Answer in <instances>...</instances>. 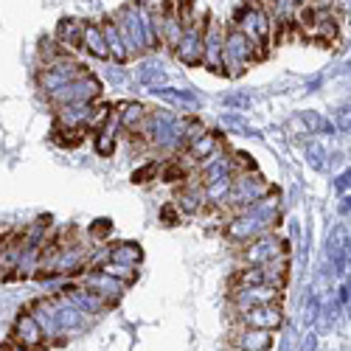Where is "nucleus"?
Segmentation results:
<instances>
[{
    "mask_svg": "<svg viewBox=\"0 0 351 351\" xmlns=\"http://www.w3.org/2000/svg\"><path fill=\"white\" fill-rule=\"evenodd\" d=\"M6 351H12V348H6Z\"/></svg>",
    "mask_w": 351,
    "mask_h": 351,
    "instance_id": "bb28decb",
    "label": "nucleus"
},
{
    "mask_svg": "<svg viewBox=\"0 0 351 351\" xmlns=\"http://www.w3.org/2000/svg\"><path fill=\"white\" fill-rule=\"evenodd\" d=\"M82 48L90 56H96V60H110V48H107V40H104V32H101L99 23H84Z\"/></svg>",
    "mask_w": 351,
    "mask_h": 351,
    "instance_id": "f8f14e48",
    "label": "nucleus"
},
{
    "mask_svg": "<svg viewBox=\"0 0 351 351\" xmlns=\"http://www.w3.org/2000/svg\"><path fill=\"white\" fill-rule=\"evenodd\" d=\"M141 258V247L138 245H115L110 250V261H119V265H135V261Z\"/></svg>",
    "mask_w": 351,
    "mask_h": 351,
    "instance_id": "a211bd4d",
    "label": "nucleus"
},
{
    "mask_svg": "<svg viewBox=\"0 0 351 351\" xmlns=\"http://www.w3.org/2000/svg\"><path fill=\"white\" fill-rule=\"evenodd\" d=\"M219 152V135L217 132H202L197 141H191L189 146H186V158L189 160H194V163H206V160H211L214 155Z\"/></svg>",
    "mask_w": 351,
    "mask_h": 351,
    "instance_id": "ddd939ff",
    "label": "nucleus"
},
{
    "mask_svg": "<svg viewBox=\"0 0 351 351\" xmlns=\"http://www.w3.org/2000/svg\"><path fill=\"white\" fill-rule=\"evenodd\" d=\"M292 3H295V9H298V6H306L309 0H292Z\"/></svg>",
    "mask_w": 351,
    "mask_h": 351,
    "instance_id": "393cba45",
    "label": "nucleus"
},
{
    "mask_svg": "<svg viewBox=\"0 0 351 351\" xmlns=\"http://www.w3.org/2000/svg\"><path fill=\"white\" fill-rule=\"evenodd\" d=\"M206 25L208 23H199V20H191L186 25V32H183L178 48H174V53H178V60L183 65H202V53H206V45H202V37H206Z\"/></svg>",
    "mask_w": 351,
    "mask_h": 351,
    "instance_id": "0eeeda50",
    "label": "nucleus"
},
{
    "mask_svg": "<svg viewBox=\"0 0 351 351\" xmlns=\"http://www.w3.org/2000/svg\"><path fill=\"white\" fill-rule=\"evenodd\" d=\"M53 141L60 143V146H79L84 141V130H71V127H56L53 130Z\"/></svg>",
    "mask_w": 351,
    "mask_h": 351,
    "instance_id": "6ab92c4d",
    "label": "nucleus"
},
{
    "mask_svg": "<svg viewBox=\"0 0 351 351\" xmlns=\"http://www.w3.org/2000/svg\"><path fill=\"white\" fill-rule=\"evenodd\" d=\"M206 186L202 183H191V186H183L180 194H178V211H186V214H197L199 208H206Z\"/></svg>",
    "mask_w": 351,
    "mask_h": 351,
    "instance_id": "4468645a",
    "label": "nucleus"
},
{
    "mask_svg": "<svg viewBox=\"0 0 351 351\" xmlns=\"http://www.w3.org/2000/svg\"><path fill=\"white\" fill-rule=\"evenodd\" d=\"M281 287L276 284H250L242 289H230V306L233 312H242L247 306H258V304H281Z\"/></svg>",
    "mask_w": 351,
    "mask_h": 351,
    "instance_id": "39448f33",
    "label": "nucleus"
},
{
    "mask_svg": "<svg viewBox=\"0 0 351 351\" xmlns=\"http://www.w3.org/2000/svg\"><path fill=\"white\" fill-rule=\"evenodd\" d=\"M278 256H287L284 242L270 237V233H267V237H258L256 242H250L245 247V261H247V265H267V261H273Z\"/></svg>",
    "mask_w": 351,
    "mask_h": 351,
    "instance_id": "9d476101",
    "label": "nucleus"
},
{
    "mask_svg": "<svg viewBox=\"0 0 351 351\" xmlns=\"http://www.w3.org/2000/svg\"><path fill=\"white\" fill-rule=\"evenodd\" d=\"M99 96H101L99 79L90 76V73H84V76L73 79L71 84L60 87V90L48 93V101H51L53 107H65V104H93Z\"/></svg>",
    "mask_w": 351,
    "mask_h": 351,
    "instance_id": "7ed1b4c3",
    "label": "nucleus"
},
{
    "mask_svg": "<svg viewBox=\"0 0 351 351\" xmlns=\"http://www.w3.org/2000/svg\"><path fill=\"white\" fill-rule=\"evenodd\" d=\"M186 178H189V171L180 160H171L169 166L160 169V180H166V183H178V180H186Z\"/></svg>",
    "mask_w": 351,
    "mask_h": 351,
    "instance_id": "412c9836",
    "label": "nucleus"
},
{
    "mask_svg": "<svg viewBox=\"0 0 351 351\" xmlns=\"http://www.w3.org/2000/svg\"><path fill=\"white\" fill-rule=\"evenodd\" d=\"M107 276H112V278H119V281H124V284H132L135 281V270H132V265H119V261H107V265L101 267Z\"/></svg>",
    "mask_w": 351,
    "mask_h": 351,
    "instance_id": "aec40b11",
    "label": "nucleus"
},
{
    "mask_svg": "<svg viewBox=\"0 0 351 351\" xmlns=\"http://www.w3.org/2000/svg\"><path fill=\"white\" fill-rule=\"evenodd\" d=\"M228 340H230V346L237 348V351H267L273 346V332L237 324Z\"/></svg>",
    "mask_w": 351,
    "mask_h": 351,
    "instance_id": "6e6552de",
    "label": "nucleus"
},
{
    "mask_svg": "<svg viewBox=\"0 0 351 351\" xmlns=\"http://www.w3.org/2000/svg\"><path fill=\"white\" fill-rule=\"evenodd\" d=\"M12 351H40V348H25V346H17V343H14Z\"/></svg>",
    "mask_w": 351,
    "mask_h": 351,
    "instance_id": "b1692460",
    "label": "nucleus"
},
{
    "mask_svg": "<svg viewBox=\"0 0 351 351\" xmlns=\"http://www.w3.org/2000/svg\"><path fill=\"white\" fill-rule=\"evenodd\" d=\"M160 217H163V222H174V208H171V206H166Z\"/></svg>",
    "mask_w": 351,
    "mask_h": 351,
    "instance_id": "5701e85b",
    "label": "nucleus"
},
{
    "mask_svg": "<svg viewBox=\"0 0 351 351\" xmlns=\"http://www.w3.org/2000/svg\"><path fill=\"white\" fill-rule=\"evenodd\" d=\"M230 25L242 28L250 40H256L261 48H267V45H273V28L278 25V20L273 17V12L265 3H245L237 9Z\"/></svg>",
    "mask_w": 351,
    "mask_h": 351,
    "instance_id": "f257e3e1",
    "label": "nucleus"
},
{
    "mask_svg": "<svg viewBox=\"0 0 351 351\" xmlns=\"http://www.w3.org/2000/svg\"><path fill=\"white\" fill-rule=\"evenodd\" d=\"M84 73H87V71H84L76 60H71V56H60V60L48 62V65L37 73V84L43 87L45 93H53V90H60V87L71 84L73 79H79V76H84Z\"/></svg>",
    "mask_w": 351,
    "mask_h": 351,
    "instance_id": "20e7f679",
    "label": "nucleus"
},
{
    "mask_svg": "<svg viewBox=\"0 0 351 351\" xmlns=\"http://www.w3.org/2000/svg\"><path fill=\"white\" fill-rule=\"evenodd\" d=\"M261 45L256 43V40H250L242 28H237V25H228L225 28V51H222V65L225 68H233L230 73L237 76V73H242L250 62H256V60H261Z\"/></svg>",
    "mask_w": 351,
    "mask_h": 351,
    "instance_id": "f03ea898",
    "label": "nucleus"
},
{
    "mask_svg": "<svg viewBox=\"0 0 351 351\" xmlns=\"http://www.w3.org/2000/svg\"><path fill=\"white\" fill-rule=\"evenodd\" d=\"M101 32H104V40H107V48H110V56L115 62H127V45L121 40V32H119V23L115 20H104L101 25Z\"/></svg>",
    "mask_w": 351,
    "mask_h": 351,
    "instance_id": "2eb2a0df",
    "label": "nucleus"
},
{
    "mask_svg": "<svg viewBox=\"0 0 351 351\" xmlns=\"http://www.w3.org/2000/svg\"><path fill=\"white\" fill-rule=\"evenodd\" d=\"M82 28H84V20H62L60 28H56V43L65 51L82 45Z\"/></svg>",
    "mask_w": 351,
    "mask_h": 351,
    "instance_id": "dca6fc26",
    "label": "nucleus"
},
{
    "mask_svg": "<svg viewBox=\"0 0 351 351\" xmlns=\"http://www.w3.org/2000/svg\"><path fill=\"white\" fill-rule=\"evenodd\" d=\"M233 320L245 324V326H253V329L276 332L284 324V312H281V304H258V306H247L242 312H233Z\"/></svg>",
    "mask_w": 351,
    "mask_h": 351,
    "instance_id": "423d86ee",
    "label": "nucleus"
},
{
    "mask_svg": "<svg viewBox=\"0 0 351 351\" xmlns=\"http://www.w3.org/2000/svg\"><path fill=\"white\" fill-rule=\"evenodd\" d=\"M14 343L25 348H40L45 343V329L40 326V320L34 315H20L14 326Z\"/></svg>",
    "mask_w": 351,
    "mask_h": 351,
    "instance_id": "9b49d317",
    "label": "nucleus"
},
{
    "mask_svg": "<svg viewBox=\"0 0 351 351\" xmlns=\"http://www.w3.org/2000/svg\"><path fill=\"white\" fill-rule=\"evenodd\" d=\"M348 23H351V6H348Z\"/></svg>",
    "mask_w": 351,
    "mask_h": 351,
    "instance_id": "a878e982",
    "label": "nucleus"
},
{
    "mask_svg": "<svg viewBox=\"0 0 351 351\" xmlns=\"http://www.w3.org/2000/svg\"><path fill=\"white\" fill-rule=\"evenodd\" d=\"M121 110H124V112H119V121H121V127H124V130H130L132 135L143 127V121H146V119H149V112H146V107H143V104H135V101L121 104Z\"/></svg>",
    "mask_w": 351,
    "mask_h": 351,
    "instance_id": "f3484780",
    "label": "nucleus"
},
{
    "mask_svg": "<svg viewBox=\"0 0 351 351\" xmlns=\"http://www.w3.org/2000/svg\"><path fill=\"white\" fill-rule=\"evenodd\" d=\"M158 174H160V166H158V163H146L143 169H135V171H132V183L143 186V183H149L152 178H158Z\"/></svg>",
    "mask_w": 351,
    "mask_h": 351,
    "instance_id": "4be33fe9",
    "label": "nucleus"
},
{
    "mask_svg": "<svg viewBox=\"0 0 351 351\" xmlns=\"http://www.w3.org/2000/svg\"><path fill=\"white\" fill-rule=\"evenodd\" d=\"M202 45H206V53H202V65H208L211 71L225 73V65H222L225 28H222L219 23H208V25H206V37H202Z\"/></svg>",
    "mask_w": 351,
    "mask_h": 351,
    "instance_id": "1a4fd4ad",
    "label": "nucleus"
}]
</instances>
